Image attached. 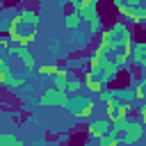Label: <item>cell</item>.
Segmentation results:
<instances>
[{
	"mask_svg": "<svg viewBox=\"0 0 146 146\" xmlns=\"http://www.w3.org/2000/svg\"><path fill=\"white\" fill-rule=\"evenodd\" d=\"M71 98L66 91L57 89V87H48L41 96H39V105L41 107H68Z\"/></svg>",
	"mask_w": 146,
	"mask_h": 146,
	"instance_id": "1",
	"label": "cell"
},
{
	"mask_svg": "<svg viewBox=\"0 0 146 146\" xmlns=\"http://www.w3.org/2000/svg\"><path fill=\"white\" fill-rule=\"evenodd\" d=\"M98 68H100V78H103V82H105V84L114 82V80L119 78V73L123 71V66H121L114 57H105V59H103V64H100Z\"/></svg>",
	"mask_w": 146,
	"mask_h": 146,
	"instance_id": "2",
	"label": "cell"
},
{
	"mask_svg": "<svg viewBox=\"0 0 146 146\" xmlns=\"http://www.w3.org/2000/svg\"><path fill=\"white\" fill-rule=\"evenodd\" d=\"M110 128H112V119H107V116L105 119H91L87 123V135L94 139H103L110 132Z\"/></svg>",
	"mask_w": 146,
	"mask_h": 146,
	"instance_id": "3",
	"label": "cell"
},
{
	"mask_svg": "<svg viewBox=\"0 0 146 146\" xmlns=\"http://www.w3.org/2000/svg\"><path fill=\"white\" fill-rule=\"evenodd\" d=\"M144 139V123L137 119L128 130H123V135H121V146H135L137 141H141Z\"/></svg>",
	"mask_w": 146,
	"mask_h": 146,
	"instance_id": "4",
	"label": "cell"
},
{
	"mask_svg": "<svg viewBox=\"0 0 146 146\" xmlns=\"http://www.w3.org/2000/svg\"><path fill=\"white\" fill-rule=\"evenodd\" d=\"M7 55H14V57H18L21 62H23V66L27 68V71H34L36 68V62H34V55L25 48V46H18V43H11V48H9V52Z\"/></svg>",
	"mask_w": 146,
	"mask_h": 146,
	"instance_id": "5",
	"label": "cell"
},
{
	"mask_svg": "<svg viewBox=\"0 0 146 146\" xmlns=\"http://www.w3.org/2000/svg\"><path fill=\"white\" fill-rule=\"evenodd\" d=\"M82 21L89 23L91 32H96V34H100V32L105 30V27H103V21H100V11H98V7H91V9L82 11Z\"/></svg>",
	"mask_w": 146,
	"mask_h": 146,
	"instance_id": "6",
	"label": "cell"
},
{
	"mask_svg": "<svg viewBox=\"0 0 146 146\" xmlns=\"http://www.w3.org/2000/svg\"><path fill=\"white\" fill-rule=\"evenodd\" d=\"M82 80H84V89H87V91L100 94V91H105V89H107V84H105L100 78H94V75H91V73H87V71H84Z\"/></svg>",
	"mask_w": 146,
	"mask_h": 146,
	"instance_id": "7",
	"label": "cell"
},
{
	"mask_svg": "<svg viewBox=\"0 0 146 146\" xmlns=\"http://www.w3.org/2000/svg\"><path fill=\"white\" fill-rule=\"evenodd\" d=\"M121 135H123V132L112 125L110 132H107L103 139H98V146H121Z\"/></svg>",
	"mask_w": 146,
	"mask_h": 146,
	"instance_id": "8",
	"label": "cell"
},
{
	"mask_svg": "<svg viewBox=\"0 0 146 146\" xmlns=\"http://www.w3.org/2000/svg\"><path fill=\"white\" fill-rule=\"evenodd\" d=\"M64 25H66V30H78L80 25H82V14L80 11H68L66 16H64Z\"/></svg>",
	"mask_w": 146,
	"mask_h": 146,
	"instance_id": "9",
	"label": "cell"
},
{
	"mask_svg": "<svg viewBox=\"0 0 146 146\" xmlns=\"http://www.w3.org/2000/svg\"><path fill=\"white\" fill-rule=\"evenodd\" d=\"M9 80H11V71H9V64H7V57L2 55L0 57V84L7 89V84H9Z\"/></svg>",
	"mask_w": 146,
	"mask_h": 146,
	"instance_id": "10",
	"label": "cell"
},
{
	"mask_svg": "<svg viewBox=\"0 0 146 146\" xmlns=\"http://www.w3.org/2000/svg\"><path fill=\"white\" fill-rule=\"evenodd\" d=\"M82 89H84V80H80V78H68V82H66V94L78 96Z\"/></svg>",
	"mask_w": 146,
	"mask_h": 146,
	"instance_id": "11",
	"label": "cell"
},
{
	"mask_svg": "<svg viewBox=\"0 0 146 146\" xmlns=\"http://www.w3.org/2000/svg\"><path fill=\"white\" fill-rule=\"evenodd\" d=\"M0 146H25V141L18 139V137L11 135V132H2V135H0Z\"/></svg>",
	"mask_w": 146,
	"mask_h": 146,
	"instance_id": "12",
	"label": "cell"
},
{
	"mask_svg": "<svg viewBox=\"0 0 146 146\" xmlns=\"http://www.w3.org/2000/svg\"><path fill=\"white\" fill-rule=\"evenodd\" d=\"M21 16H23V23H27V25H32V27L39 25V14H36L34 9H21Z\"/></svg>",
	"mask_w": 146,
	"mask_h": 146,
	"instance_id": "13",
	"label": "cell"
},
{
	"mask_svg": "<svg viewBox=\"0 0 146 146\" xmlns=\"http://www.w3.org/2000/svg\"><path fill=\"white\" fill-rule=\"evenodd\" d=\"M57 68H59L57 64H41V66H39L36 71H39L41 75H46V78H50V75H57Z\"/></svg>",
	"mask_w": 146,
	"mask_h": 146,
	"instance_id": "14",
	"label": "cell"
},
{
	"mask_svg": "<svg viewBox=\"0 0 146 146\" xmlns=\"http://www.w3.org/2000/svg\"><path fill=\"white\" fill-rule=\"evenodd\" d=\"M146 87L141 84V82H137L135 84V89H132V94H135V100H139V103H146V91H144Z\"/></svg>",
	"mask_w": 146,
	"mask_h": 146,
	"instance_id": "15",
	"label": "cell"
},
{
	"mask_svg": "<svg viewBox=\"0 0 146 146\" xmlns=\"http://www.w3.org/2000/svg\"><path fill=\"white\" fill-rule=\"evenodd\" d=\"M98 98H100L103 103H110V100H114V98H119V96H116V89H105V91L98 94Z\"/></svg>",
	"mask_w": 146,
	"mask_h": 146,
	"instance_id": "16",
	"label": "cell"
},
{
	"mask_svg": "<svg viewBox=\"0 0 146 146\" xmlns=\"http://www.w3.org/2000/svg\"><path fill=\"white\" fill-rule=\"evenodd\" d=\"M25 78H16V75H11V80H9V84H7V89H18V87H25Z\"/></svg>",
	"mask_w": 146,
	"mask_h": 146,
	"instance_id": "17",
	"label": "cell"
},
{
	"mask_svg": "<svg viewBox=\"0 0 146 146\" xmlns=\"http://www.w3.org/2000/svg\"><path fill=\"white\" fill-rule=\"evenodd\" d=\"M137 114H139V121L146 125V103H141L139 105V110H137Z\"/></svg>",
	"mask_w": 146,
	"mask_h": 146,
	"instance_id": "18",
	"label": "cell"
},
{
	"mask_svg": "<svg viewBox=\"0 0 146 146\" xmlns=\"http://www.w3.org/2000/svg\"><path fill=\"white\" fill-rule=\"evenodd\" d=\"M68 5H73V9H78V5H80V0H66Z\"/></svg>",
	"mask_w": 146,
	"mask_h": 146,
	"instance_id": "19",
	"label": "cell"
},
{
	"mask_svg": "<svg viewBox=\"0 0 146 146\" xmlns=\"http://www.w3.org/2000/svg\"><path fill=\"white\" fill-rule=\"evenodd\" d=\"M139 82H141V84H144V87H146V75H144V78H141V80H139Z\"/></svg>",
	"mask_w": 146,
	"mask_h": 146,
	"instance_id": "20",
	"label": "cell"
}]
</instances>
